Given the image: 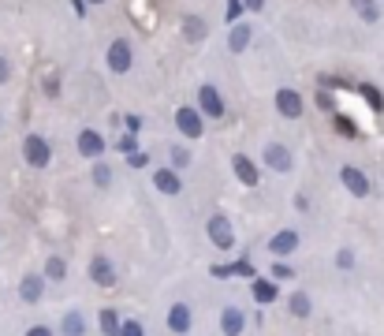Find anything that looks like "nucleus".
Returning <instances> with one entry per match:
<instances>
[{
    "mask_svg": "<svg viewBox=\"0 0 384 336\" xmlns=\"http://www.w3.org/2000/svg\"><path fill=\"white\" fill-rule=\"evenodd\" d=\"M250 41H254V26L250 23H235V26H228V49L232 52H246L250 49Z\"/></svg>",
    "mask_w": 384,
    "mask_h": 336,
    "instance_id": "2eb2a0df",
    "label": "nucleus"
},
{
    "mask_svg": "<svg viewBox=\"0 0 384 336\" xmlns=\"http://www.w3.org/2000/svg\"><path fill=\"white\" fill-rule=\"evenodd\" d=\"M243 325H246V314L239 310V306H224L221 310V333L224 336H239Z\"/></svg>",
    "mask_w": 384,
    "mask_h": 336,
    "instance_id": "f3484780",
    "label": "nucleus"
},
{
    "mask_svg": "<svg viewBox=\"0 0 384 336\" xmlns=\"http://www.w3.org/2000/svg\"><path fill=\"white\" fill-rule=\"evenodd\" d=\"M97 325H101L105 336H120V325H123V322H120V314H116L112 306H105V310L97 314Z\"/></svg>",
    "mask_w": 384,
    "mask_h": 336,
    "instance_id": "393cba45",
    "label": "nucleus"
},
{
    "mask_svg": "<svg viewBox=\"0 0 384 336\" xmlns=\"http://www.w3.org/2000/svg\"><path fill=\"white\" fill-rule=\"evenodd\" d=\"M75 150H79V157H86V161H101L105 150H108V139L97 127H82L79 139H75Z\"/></svg>",
    "mask_w": 384,
    "mask_h": 336,
    "instance_id": "423d86ee",
    "label": "nucleus"
},
{
    "mask_svg": "<svg viewBox=\"0 0 384 336\" xmlns=\"http://www.w3.org/2000/svg\"><path fill=\"white\" fill-rule=\"evenodd\" d=\"M168 168H172V172L190 168V150H187V146H172V150H168Z\"/></svg>",
    "mask_w": 384,
    "mask_h": 336,
    "instance_id": "a878e982",
    "label": "nucleus"
},
{
    "mask_svg": "<svg viewBox=\"0 0 384 336\" xmlns=\"http://www.w3.org/2000/svg\"><path fill=\"white\" fill-rule=\"evenodd\" d=\"M232 168H235V179H239L243 187H258L261 184V168L254 157H246V153H235L232 157Z\"/></svg>",
    "mask_w": 384,
    "mask_h": 336,
    "instance_id": "9b49d317",
    "label": "nucleus"
},
{
    "mask_svg": "<svg viewBox=\"0 0 384 336\" xmlns=\"http://www.w3.org/2000/svg\"><path fill=\"white\" fill-rule=\"evenodd\" d=\"M239 15H243V0H224V23L235 26V23H239Z\"/></svg>",
    "mask_w": 384,
    "mask_h": 336,
    "instance_id": "cd10ccee",
    "label": "nucleus"
},
{
    "mask_svg": "<svg viewBox=\"0 0 384 336\" xmlns=\"http://www.w3.org/2000/svg\"><path fill=\"white\" fill-rule=\"evenodd\" d=\"M23 161L30 168H49V161H52V142L45 139V135H38V131H30L23 139Z\"/></svg>",
    "mask_w": 384,
    "mask_h": 336,
    "instance_id": "f257e3e1",
    "label": "nucleus"
},
{
    "mask_svg": "<svg viewBox=\"0 0 384 336\" xmlns=\"http://www.w3.org/2000/svg\"><path fill=\"white\" fill-rule=\"evenodd\" d=\"M90 4H108V0H86V8H90Z\"/></svg>",
    "mask_w": 384,
    "mask_h": 336,
    "instance_id": "79ce46f5",
    "label": "nucleus"
},
{
    "mask_svg": "<svg viewBox=\"0 0 384 336\" xmlns=\"http://www.w3.org/2000/svg\"><path fill=\"white\" fill-rule=\"evenodd\" d=\"M205 34H209V26L202 15H183V38L187 41H202Z\"/></svg>",
    "mask_w": 384,
    "mask_h": 336,
    "instance_id": "aec40b11",
    "label": "nucleus"
},
{
    "mask_svg": "<svg viewBox=\"0 0 384 336\" xmlns=\"http://www.w3.org/2000/svg\"><path fill=\"white\" fill-rule=\"evenodd\" d=\"M272 105H276V112L283 116V120H299V116L306 112L303 94H299V90H291V86H280L276 97H272Z\"/></svg>",
    "mask_w": 384,
    "mask_h": 336,
    "instance_id": "6e6552de",
    "label": "nucleus"
},
{
    "mask_svg": "<svg viewBox=\"0 0 384 336\" xmlns=\"http://www.w3.org/2000/svg\"><path fill=\"white\" fill-rule=\"evenodd\" d=\"M71 8H75V12H79V19H82V15H86V0H71Z\"/></svg>",
    "mask_w": 384,
    "mask_h": 336,
    "instance_id": "a19ab883",
    "label": "nucleus"
},
{
    "mask_svg": "<svg viewBox=\"0 0 384 336\" xmlns=\"http://www.w3.org/2000/svg\"><path fill=\"white\" fill-rule=\"evenodd\" d=\"M336 269H347V273L354 269V250L351 247H340V250H336Z\"/></svg>",
    "mask_w": 384,
    "mask_h": 336,
    "instance_id": "c85d7f7f",
    "label": "nucleus"
},
{
    "mask_svg": "<svg viewBox=\"0 0 384 336\" xmlns=\"http://www.w3.org/2000/svg\"><path fill=\"white\" fill-rule=\"evenodd\" d=\"M120 336H145V329H142L139 317H127V322L120 325Z\"/></svg>",
    "mask_w": 384,
    "mask_h": 336,
    "instance_id": "c756f323",
    "label": "nucleus"
},
{
    "mask_svg": "<svg viewBox=\"0 0 384 336\" xmlns=\"http://www.w3.org/2000/svg\"><path fill=\"white\" fill-rule=\"evenodd\" d=\"M295 273H291V266L287 261H276V266H272V280H291Z\"/></svg>",
    "mask_w": 384,
    "mask_h": 336,
    "instance_id": "2f4dec72",
    "label": "nucleus"
},
{
    "mask_svg": "<svg viewBox=\"0 0 384 336\" xmlns=\"http://www.w3.org/2000/svg\"><path fill=\"white\" fill-rule=\"evenodd\" d=\"M269 250L276 254V258H287V254H295V250H299V232H295V228H280V232L269 239Z\"/></svg>",
    "mask_w": 384,
    "mask_h": 336,
    "instance_id": "4468645a",
    "label": "nucleus"
},
{
    "mask_svg": "<svg viewBox=\"0 0 384 336\" xmlns=\"http://www.w3.org/2000/svg\"><path fill=\"white\" fill-rule=\"evenodd\" d=\"M45 284H49V280H63L68 277V261L60 258V254H49V258H45Z\"/></svg>",
    "mask_w": 384,
    "mask_h": 336,
    "instance_id": "4be33fe9",
    "label": "nucleus"
},
{
    "mask_svg": "<svg viewBox=\"0 0 384 336\" xmlns=\"http://www.w3.org/2000/svg\"><path fill=\"white\" fill-rule=\"evenodd\" d=\"M60 333L63 336H86V322H82V314L79 310H68V314H63Z\"/></svg>",
    "mask_w": 384,
    "mask_h": 336,
    "instance_id": "5701e85b",
    "label": "nucleus"
},
{
    "mask_svg": "<svg viewBox=\"0 0 384 336\" xmlns=\"http://www.w3.org/2000/svg\"><path fill=\"white\" fill-rule=\"evenodd\" d=\"M168 333H176V336H187L190 333V325H194V314H190V306L187 303H172L168 306Z\"/></svg>",
    "mask_w": 384,
    "mask_h": 336,
    "instance_id": "f8f14e48",
    "label": "nucleus"
},
{
    "mask_svg": "<svg viewBox=\"0 0 384 336\" xmlns=\"http://www.w3.org/2000/svg\"><path fill=\"white\" fill-rule=\"evenodd\" d=\"M317 105H321L325 112H336V101H332V94H325V90H317Z\"/></svg>",
    "mask_w": 384,
    "mask_h": 336,
    "instance_id": "473e14b6",
    "label": "nucleus"
},
{
    "mask_svg": "<svg viewBox=\"0 0 384 336\" xmlns=\"http://www.w3.org/2000/svg\"><path fill=\"white\" fill-rule=\"evenodd\" d=\"M8 79H12V63H8L4 57H0V86H4Z\"/></svg>",
    "mask_w": 384,
    "mask_h": 336,
    "instance_id": "e433bc0d",
    "label": "nucleus"
},
{
    "mask_svg": "<svg viewBox=\"0 0 384 336\" xmlns=\"http://www.w3.org/2000/svg\"><path fill=\"white\" fill-rule=\"evenodd\" d=\"M205 235H209V243H213L216 250H232L235 247V228H232V221H228L224 213H213L205 221Z\"/></svg>",
    "mask_w": 384,
    "mask_h": 336,
    "instance_id": "0eeeda50",
    "label": "nucleus"
},
{
    "mask_svg": "<svg viewBox=\"0 0 384 336\" xmlns=\"http://www.w3.org/2000/svg\"><path fill=\"white\" fill-rule=\"evenodd\" d=\"M127 165H131V168H145V165H150V157H145V153H127Z\"/></svg>",
    "mask_w": 384,
    "mask_h": 336,
    "instance_id": "72a5a7b5",
    "label": "nucleus"
},
{
    "mask_svg": "<svg viewBox=\"0 0 384 336\" xmlns=\"http://www.w3.org/2000/svg\"><path fill=\"white\" fill-rule=\"evenodd\" d=\"M131 63H134V45L127 41V38H116L105 49V68L112 71V75H127V71H131Z\"/></svg>",
    "mask_w": 384,
    "mask_h": 336,
    "instance_id": "20e7f679",
    "label": "nucleus"
},
{
    "mask_svg": "<svg viewBox=\"0 0 384 336\" xmlns=\"http://www.w3.org/2000/svg\"><path fill=\"white\" fill-rule=\"evenodd\" d=\"M176 131H179L187 142H198V139L205 135V120H202V112H198L194 105H179V108H176Z\"/></svg>",
    "mask_w": 384,
    "mask_h": 336,
    "instance_id": "39448f33",
    "label": "nucleus"
},
{
    "mask_svg": "<svg viewBox=\"0 0 384 336\" xmlns=\"http://www.w3.org/2000/svg\"><path fill=\"white\" fill-rule=\"evenodd\" d=\"M153 187H157L161 195H168V198L183 195V179H179V172H172V168H157V172H153Z\"/></svg>",
    "mask_w": 384,
    "mask_h": 336,
    "instance_id": "ddd939ff",
    "label": "nucleus"
},
{
    "mask_svg": "<svg viewBox=\"0 0 384 336\" xmlns=\"http://www.w3.org/2000/svg\"><path fill=\"white\" fill-rule=\"evenodd\" d=\"M198 112H202V120H224L228 116V105H224V97H221V90H216L213 83H202L198 86Z\"/></svg>",
    "mask_w": 384,
    "mask_h": 336,
    "instance_id": "7ed1b4c3",
    "label": "nucleus"
},
{
    "mask_svg": "<svg viewBox=\"0 0 384 336\" xmlns=\"http://www.w3.org/2000/svg\"><path fill=\"white\" fill-rule=\"evenodd\" d=\"M340 184L347 187V195H351V198H370V190H373L370 176H365L358 165H343L340 168Z\"/></svg>",
    "mask_w": 384,
    "mask_h": 336,
    "instance_id": "1a4fd4ad",
    "label": "nucleus"
},
{
    "mask_svg": "<svg viewBox=\"0 0 384 336\" xmlns=\"http://www.w3.org/2000/svg\"><path fill=\"white\" fill-rule=\"evenodd\" d=\"M310 310H314V303H310L306 292H291L287 295V314L291 317H310Z\"/></svg>",
    "mask_w": 384,
    "mask_h": 336,
    "instance_id": "412c9836",
    "label": "nucleus"
},
{
    "mask_svg": "<svg viewBox=\"0 0 384 336\" xmlns=\"http://www.w3.org/2000/svg\"><path fill=\"white\" fill-rule=\"evenodd\" d=\"M123 123H127V131H131V135H134V131H142V116H127Z\"/></svg>",
    "mask_w": 384,
    "mask_h": 336,
    "instance_id": "58836bf2",
    "label": "nucleus"
},
{
    "mask_svg": "<svg viewBox=\"0 0 384 336\" xmlns=\"http://www.w3.org/2000/svg\"><path fill=\"white\" fill-rule=\"evenodd\" d=\"M90 280H94L97 288H112L116 284V266L108 254H94L90 258Z\"/></svg>",
    "mask_w": 384,
    "mask_h": 336,
    "instance_id": "9d476101",
    "label": "nucleus"
},
{
    "mask_svg": "<svg viewBox=\"0 0 384 336\" xmlns=\"http://www.w3.org/2000/svg\"><path fill=\"white\" fill-rule=\"evenodd\" d=\"M41 295H45V277L41 273H26L19 280V299L23 303H41Z\"/></svg>",
    "mask_w": 384,
    "mask_h": 336,
    "instance_id": "dca6fc26",
    "label": "nucleus"
},
{
    "mask_svg": "<svg viewBox=\"0 0 384 336\" xmlns=\"http://www.w3.org/2000/svg\"><path fill=\"white\" fill-rule=\"evenodd\" d=\"M358 90H362V97H365V101H370L373 112H384V94H381L377 86H373V83H362Z\"/></svg>",
    "mask_w": 384,
    "mask_h": 336,
    "instance_id": "bb28decb",
    "label": "nucleus"
},
{
    "mask_svg": "<svg viewBox=\"0 0 384 336\" xmlns=\"http://www.w3.org/2000/svg\"><path fill=\"white\" fill-rule=\"evenodd\" d=\"M90 179H94V187H112V179H116V172L112 165H105V161H94V168H90Z\"/></svg>",
    "mask_w": 384,
    "mask_h": 336,
    "instance_id": "b1692460",
    "label": "nucleus"
},
{
    "mask_svg": "<svg viewBox=\"0 0 384 336\" xmlns=\"http://www.w3.org/2000/svg\"><path fill=\"white\" fill-rule=\"evenodd\" d=\"M116 146H120L123 153H134V146H139V139H134V135H123V139L116 142Z\"/></svg>",
    "mask_w": 384,
    "mask_h": 336,
    "instance_id": "f704fd0d",
    "label": "nucleus"
},
{
    "mask_svg": "<svg viewBox=\"0 0 384 336\" xmlns=\"http://www.w3.org/2000/svg\"><path fill=\"white\" fill-rule=\"evenodd\" d=\"M26 336H57L49 329V325H30V329H26Z\"/></svg>",
    "mask_w": 384,
    "mask_h": 336,
    "instance_id": "c9c22d12",
    "label": "nucleus"
},
{
    "mask_svg": "<svg viewBox=\"0 0 384 336\" xmlns=\"http://www.w3.org/2000/svg\"><path fill=\"white\" fill-rule=\"evenodd\" d=\"M261 165L269 172H276V176H287V172L295 168V153L283 146V142H265L261 146Z\"/></svg>",
    "mask_w": 384,
    "mask_h": 336,
    "instance_id": "f03ea898",
    "label": "nucleus"
},
{
    "mask_svg": "<svg viewBox=\"0 0 384 336\" xmlns=\"http://www.w3.org/2000/svg\"><path fill=\"white\" fill-rule=\"evenodd\" d=\"M41 90H45V97H60V79L57 75H45L41 79Z\"/></svg>",
    "mask_w": 384,
    "mask_h": 336,
    "instance_id": "7c9ffc66",
    "label": "nucleus"
},
{
    "mask_svg": "<svg viewBox=\"0 0 384 336\" xmlns=\"http://www.w3.org/2000/svg\"><path fill=\"white\" fill-rule=\"evenodd\" d=\"M336 127H340L343 135H354V123H351V120H343V116H336Z\"/></svg>",
    "mask_w": 384,
    "mask_h": 336,
    "instance_id": "ea45409f",
    "label": "nucleus"
},
{
    "mask_svg": "<svg viewBox=\"0 0 384 336\" xmlns=\"http://www.w3.org/2000/svg\"><path fill=\"white\" fill-rule=\"evenodd\" d=\"M250 292H254V303H276V299H280L276 280H269V277H258L250 284Z\"/></svg>",
    "mask_w": 384,
    "mask_h": 336,
    "instance_id": "6ab92c4d",
    "label": "nucleus"
},
{
    "mask_svg": "<svg viewBox=\"0 0 384 336\" xmlns=\"http://www.w3.org/2000/svg\"><path fill=\"white\" fill-rule=\"evenodd\" d=\"M261 8H265V0H243V12H254V15H258Z\"/></svg>",
    "mask_w": 384,
    "mask_h": 336,
    "instance_id": "4c0bfd02",
    "label": "nucleus"
},
{
    "mask_svg": "<svg viewBox=\"0 0 384 336\" xmlns=\"http://www.w3.org/2000/svg\"><path fill=\"white\" fill-rule=\"evenodd\" d=\"M347 4H351V12L358 15L362 23H370V26L381 23V4L377 0H347Z\"/></svg>",
    "mask_w": 384,
    "mask_h": 336,
    "instance_id": "a211bd4d",
    "label": "nucleus"
}]
</instances>
